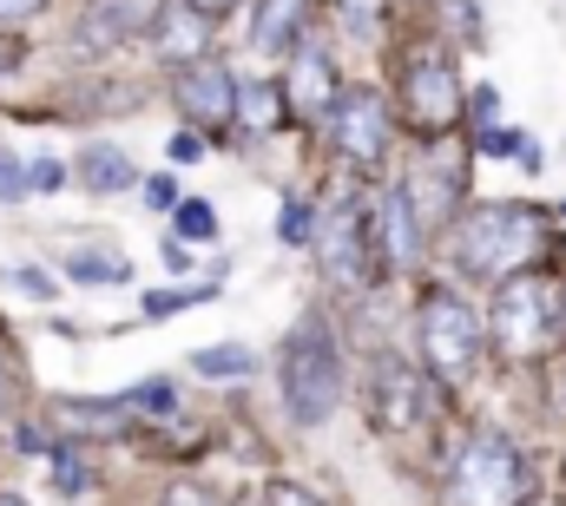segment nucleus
<instances>
[{
  "label": "nucleus",
  "instance_id": "nucleus-1",
  "mask_svg": "<svg viewBox=\"0 0 566 506\" xmlns=\"http://www.w3.org/2000/svg\"><path fill=\"white\" fill-rule=\"evenodd\" d=\"M547 244H554V211L521 204V198H474L461 211V224L448 231V263H454V276L494 289V283L547 263Z\"/></svg>",
  "mask_w": 566,
  "mask_h": 506
},
{
  "label": "nucleus",
  "instance_id": "nucleus-2",
  "mask_svg": "<svg viewBox=\"0 0 566 506\" xmlns=\"http://www.w3.org/2000/svg\"><path fill=\"white\" fill-rule=\"evenodd\" d=\"M277 401L290 428H303V434L329 428L336 408L349 401V349L323 309H303L296 329L277 342Z\"/></svg>",
  "mask_w": 566,
  "mask_h": 506
},
{
  "label": "nucleus",
  "instance_id": "nucleus-3",
  "mask_svg": "<svg viewBox=\"0 0 566 506\" xmlns=\"http://www.w3.org/2000/svg\"><path fill=\"white\" fill-rule=\"evenodd\" d=\"M488 342L501 362L534 369L566 349V270L534 263L488 289Z\"/></svg>",
  "mask_w": 566,
  "mask_h": 506
},
{
  "label": "nucleus",
  "instance_id": "nucleus-4",
  "mask_svg": "<svg viewBox=\"0 0 566 506\" xmlns=\"http://www.w3.org/2000/svg\"><path fill=\"white\" fill-rule=\"evenodd\" d=\"M488 309H474L454 283H428L416 303V362H422L441 394H461L488 362Z\"/></svg>",
  "mask_w": 566,
  "mask_h": 506
},
{
  "label": "nucleus",
  "instance_id": "nucleus-5",
  "mask_svg": "<svg viewBox=\"0 0 566 506\" xmlns=\"http://www.w3.org/2000/svg\"><path fill=\"white\" fill-rule=\"evenodd\" d=\"M323 138H329V158L356 178V185H376L396 158V138H402V113H396V93H382L376 80H356L343 86L336 113L323 119Z\"/></svg>",
  "mask_w": 566,
  "mask_h": 506
},
{
  "label": "nucleus",
  "instance_id": "nucleus-6",
  "mask_svg": "<svg viewBox=\"0 0 566 506\" xmlns=\"http://www.w3.org/2000/svg\"><path fill=\"white\" fill-rule=\"evenodd\" d=\"M441 487H448V506H521L534 494V487H527V454H521V441H514L507 428H494V421H481V428L461 434V447L448 454Z\"/></svg>",
  "mask_w": 566,
  "mask_h": 506
},
{
  "label": "nucleus",
  "instance_id": "nucleus-7",
  "mask_svg": "<svg viewBox=\"0 0 566 506\" xmlns=\"http://www.w3.org/2000/svg\"><path fill=\"white\" fill-rule=\"evenodd\" d=\"M396 113H402V126L416 131L422 145L468 126V86H461L448 46L422 40V46L402 53V66H396Z\"/></svg>",
  "mask_w": 566,
  "mask_h": 506
},
{
  "label": "nucleus",
  "instance_id": "nucleus-8",
  "mask_svg": "<svg viewBox=\"0 0 566 506\" xmlns=\"http://www.w3.org/2000/svg\"><path fill=\"white\" fill-rule=\"evenodd\" d=\"M468 165H474L468 131H448V138H428L422 151H416V165L402 171V191H409V204H416V218H422V231L434 244H441V238L461 224V211L474 204V198H468Z\"/></svg>",
  "mask_w": 566,
  "mask_h": 506
},
{
  "label": "nucleus",
  "instance_id": "nucleus-9",
  "mask_svg": "<svg viewBox=\"0 0 566 506\" xmlns=\"http://www.w3.org/2000/svg\"><path fill=\"white\" fill-rule=\"evenodd\" d=\"M434 394H441L434 376H428L422 362L396 356V349H376V356L363 362V414H369V428L389 434V441L422 434L428 414H434Z\"/></svg>",
  "mask_w": 566,
  "mask_h": 506
},
{
  "label": "nucleus",
  "instance_id": "nucleus-10",
  "mask_svg": "<svg viewBox=\"0 0 566 506\" xmlns=\"http://www.w3.org/2000/svg\"><path fill=\"white\" fill-rule=\"evenodd\" d=\"M310 251H316V270H323L336 289H349V296L382 283V263H376V224H369V211L349 204V198H336V204L323 211Z\"/></svg>",
  "mask_w": 566,
  "mask_h": 506
},
{
  "label": "nucleus",
  "instance_id": "nucleus-11",
  "mask_svg": "<svg viewBox=\"0 0 566 506\" xmlns=\"http://www.w3.org/2000/svg\"><path fill=\"white\" fill-rule=\"evenodd\" d=\"M238 93H244V73H231V60H198L185 73H171V106L178 119L198 131H238Z\"/></svg>",
  "mask_w": 566,
  "mask_h": 506
},
{
  "label": "nucleus",
  "instance_id": "nucleus-12",
  "mask_svg": "<svg viewBox=\"0 0 566 506\" xmlns=\"http://www.w3.org/2000/svg\"><path fill=\"white\" fill-rule=\"evenodd\" d=\"M343 66H336V53H329V40L323 33H310L290 60H283V93H290V119L296 126H323L329 113H336V99H343Z\"/></svg>",
  "mask_w": 566,
  "mask_h": 506
},
{
  "label": "nucleus",
  "instance_id": "nucleus-13",
  "mask_svg": "<svg viewBox=\"0 0 566 506\" xmlns=\"http://www.w3.org/2000/svg\"><path fill=\"white\" fill-rule=\"evenodd\" d=\"M369 224H376V263H382V283L409 276V270H416V263L434 251V238L422 231V218H416V204H409L402 178L376 191V204H369Z\"/></svg>",
  "mask_w": 566,
  "mask_h": 506
},
{
  "label": "nucleus",
  "instance_id": "nucleus-14",
  "mask_svg": "<svg viewBox=\"0 0 566 506\" xmlns=\"http://www.w3.org/2000/svg\"><path fill=\"white\" fill-rule=\"evenodd\" d=\"M158 13H165V0H86L73 40H80L86 53H126V46L151 40Z\"/></svg>",
  "mask_w": 566,
  "mask_h": 506
},
{
  "label": "nucleus",
  "instance_id": "nucleus-15",
  "mask_svg": "<svg viewBox=\"0 0 566 506\" xmlns=\"http://www.w3.org/2000/svg\"><path fill=\"white\" fill-rule=\"evenodd\" d=\"M211 46H218V20L198 13L191 0H165V13H158V27H151V60H158L165 73H185V66L211 60Z\"/></svg>",
  "mask_w": 566,
  "mask_h": 506
},
{
  "label": "nucleus",
  "instance_id": "nucleus-16",
  "mask_svg": "<svg viewBox=\"0 0 566 506\" xmlns=\"http://www.w3.org/2000/svg\"><path fill=\"white\" fill-rule=\"evenodd\" d=\"M46 421L73 441H126L133 434V401L126 394H53L46 401Z\"/></svg>",
  "mask_w": 566,
  "mask_h": 506
},
{
  "label": "nucleus",
  "instance_id": "nucleus-17",
  "mask_svg": "<svg viewBox=\"0 0 566 506\" xmlns=\"http://www.w3.org/2000/svg\"><path fill=\"white\" fill-rule=\"evenodd\" d=\"M73 185L93 191V198H126V191H139L145 185V171L133 165L126 145H113V138H86V145L73 151Z\"/></svg>",
  "mask_w": 566,
  "mask_h": 506
},
{
  "label": "nucleus",
  "instance_id": "nucleus-18",
  "mask_svg": "<svg viewBox=\"0 0 566 506\" xmlns=\"http://www.w3.org/2000/svg\"><path fill=\"white\" fill-rule=\"evenodd\" d=\"M303 40H310V0H258V13H251V53H264V60L283 66Z\"/></svg>",
  "mask_w": 566,
  "mask_h": 506
},
{
  "label": "nucleus",
  "instance_id": "nucleus-19",
  "mask_svg": "<svg viewBox=\"0 0 566 506\" xmlns=\"http://www.w3.org/2000/svg\"><path fill=\"white\" fill-rule=\"evenodd\" d=\"M73 289H126L133 283V256H119L113 244H66L53 263Z\"/></svg>",
  "mask_w": 566,
  "mask_h": 506
},
{
  "label": "nucleus",
  "instance_id": "nucleus-20",
  "mask_svg": "<svg viewBox=\"0 0 566 506\" xmlns=\"http://www.w3.org/2000/svg\"><path fill=\"white\" fill-rule=\"evenodd\" d=\"M290 119V93H283V73H251L244 93H238V131L264 138Z\"/></svg>",
  "mask_w": 566,
  "mask_h": 506
},
{
  "label": "nucleus",
  "instance_id": "nucleus-21",
  "mask_svg": "<svg viewBox=\"0 0 566 506\" xmlns=\"http://www.w3.org/2000/svg\"><path fill=\"white\" fill-rule=\"evenodd\" d=\"M46 474H53V494H60V500H86V494L99 487V467H93L86 441H73V434H60V441H53Z\"/></svg>",
  "mask_w": 566,
  "mask_h": 506
},
{
  "label": "nucleus",
  "instance_id": "nucleus-22",
  "mask_svg": "<svg viewBox=\"0 0 566 506\" xmlns=\"http://www.w3.org/2000/svg\"><path fill=\"white\" fill-rule=\"evenodd\" d=\"M258 369H264V356L251 342H211V349L191 356V376H205V381H251Z\"/></svg>",
  "mask_w": 566,
  "mask_h": 506
},
{
  "label": "nucleus",
  "instance_id": "nucleus-23",
  "mask_svg": "<svg viewBox=\"0 0 566 506\" xmlns=\"http://www.w3.org/2000/svg\"><path fill=\"white\" fill-rule=\"evenodd\" d=\"M336 7V33L356 46H376L389 33V0H329Z\"/></svg>",
  "mask_w": 566,
  "mask_h": 506
},
{
  "label": "nucleus",
  "instance_id": "nucleus-24",
  "mask_svg": "<svg viewBox=\"0 0 566 506\" xmlns=\"http://www.w3.org/2000/svg\"><path fill=\"white\" fill-rule=\"evenodd\" d=\"M316 224H323V211L310 204V198H296V191H283V204H277V244L283 251H310L316 244Z\"/></svg>",
  "mask_w": 566,
  "mask_h": 506
},
{
  "label": "nucleus",
  "instance_id": "nucleus-25",
  "mask_svg": "<svg viewBox=\"0 0 566 506\" xmlns=\"http://www.w3.org/2000/svg\"><path fill=\"white\" fill-rule=\"evenodd\" d=\"M0 283L27 303H60V289H66V276L46 270V263H0Z\"/></svg>",
  "mask_w": 566,
  "mask_h": 506
},
{
  "label": "nucleus",
  "instance_id": "nucleus-26",
  "mask_svg": "<svg viewBox=\"0 0 566 506\" xmlns=\"http://www.w3.org/2000/svg\"><path fill=\"white\" fill-rule=\"evenodd\" d=\"M126 401H133V414H151V421H171L178 408H185V388L171 376H145L126 388Z\"/></svg>",
  "mask_w": 566,
  "mask_h": 506
},
{
  "label": "nucleus",
  "instance_id": "nucleus-27",
  "mask_svg": "<svg viewBox=\"0 0 566 506\" xmlns=\"http://www.w3.org/2000/svg\"><path fill=\"white\" fill-rule=\"evenodd\" d=\"M468 145H481V138H494L501 131V93H494V80H481V86H468Z\"/></svg>",
  "mask_w": 566,
  "mask_h": 506
},
{
  "label": "nucleus",
  "instance_id": "nucleus-28",
  "mask_svg": "<svg viewBox=\"0 0 566 506\" xmlns=\"http://www.w3.org/2000/svg\"><path fill=\"white\" fill-rule=\"evenodd\" d=\"M211 296H218V276H211V283H191V289H151L139 309H145V323H165V316L198 309V303H211Z\"/></svg>",
  "mask_w": 566,
  "mask_h": 506
},
{
  "label": "nucleus",
  "instance_id": "nucleus-29",
  "mask_svg": "<svg viewBox=\"0 0 566 506\" xmlns=\"http://www.w3.org/2000/svg\"><path fill=\"white\" fill-rule=\"evenodd\" d=\"M171 231H178L185 244H218V211H211L205 198H178V211H171Z\"/></svg>",
  "mask_w": 566,
  "mask_h": 506
},
{
  "label": "nucleus",
  "instance_id": "nucleus-30",
  "mask_svg": "<svg viewBox=\"0 0 566 506\" xmlns=\"http://www.w3.org/2000/svg\"><path fill=\"white\" fill-rule=\"evenodd\" d=\"M53 441H60L53 421H13V428H7V454H20V461H46Z\"/></svg>",
  "mask_w": 566,
  "mask_h": 506
},
{
  "label": "nucleus",
  "instance_id": "nucleus-31",
  "mask_svg": "<svg viewBox=\"0 0 566 506\" xmlns=\"http://www.w3.org/2000/svg\"><path fill=\"white\" fill-rule=\"evenodd\" d=\"M158 506H231L211 481H198V474H171L165 487H158Z\"/></svg>",
  "mask_w": 566,
  "mask_h": 506
},
{
  "label": "nucleus",
  "instance_id": "nucleus-32",
  "mask_svg": "<svg viewBox=\"0 0 566 506\" xmlns=\"http://www.w3.org/2000/svg\"><path fill=\"white\" fill-rule=\"evenodd\" d=\"M33 198V165H20V151L0 145V204H27Z\"/></svg>",
  "mask_w": 566,
  "mask_h": 506
},
{
  "label": "nucleus",
  "instance_id": "nucleus-33",
  "mask_svg": "<svg viewBox=\"0 0 566 506\" xmlns=\"http://www.w3.org/2000/svg\"><path fill=\"white\" fill-rule=\"evenodd\" d=\"M205 151H211V131H198V126H178L171 138H165L171 171H178V165H205Z\"/></svg>",
  "mask_w": 566,
  "mask_h": 506
},
{
  "label": "nucleus",
  "instance_id": "nucleus-34",
  "mask_svg": "<svg viewBox=\"0 0 566 506\" xmlns=\"http://www.w3.org/2000/svg\"><path fill=\"white\" fill-rule=\"evenodd\" d=\"M33 165V198H53V191H66L73 185V165L66 158H53V151H40V158H27Z\"/></svg>",
  "mask_w": 566,
  "mask_h": 506
},
{
  "label": "nucleus",
  "instance_id": "nucleus-35",
  "mask_svg": "<svg viewBox=\"0 0 566 506\" xmlns=\"http://www.w3.org/2000/svg\"><path fill=\"white\" fill-rule=\"evenodd\" d=\"M441 13H448V27H454L461 46H481V7L474 0H441Z\"/></svg>",
  "mask_w": 566,
  "mask_h": 506
},
{
  "label": "nucleus",
  "instance_id": "nucleus-36",
  "mask_svg": "<svg viewBox=\"0 0 566 506\" xmlns=\"http://www.w3.org/2000/svg\"><path fill=\"white\" fill-rule=\"evenodd\" d=\"M258 506H329L316 487H303V481H271L264 494H258Z\"/></svg>",
  "mask_w": 566,
  "mask_h": 506
},
{
  "label": "nucleus",
  "instance_id": "nucleus-37",
  "mask_svg": "<svg viewBox=\"0 0 566 506\" xmlns=\"http://www.w3.org/2000/svg\"><path fill=\"white\" fill-rule=\"evenodd\" d=\"M139 198L151 204V211H165V218H171V211H178V171H151V178L139 185Z\"/></svg>",
  "mask_w": 566,
  "mask_h": 506
},
{
  "label": "nucleus",
  "instance_id": "nucleus-38",
  "mask_svg": "<svg viewBox=\"0 0 566 506\" xmlns=\"http://www.w3.org/2000/svg\"><path fill=\"white\" fill-rule=\"evenodd\" d=\"M198 244H185V238H178V231H165V238H158V256H165V270H171V276H191V270H198Z\"/></svg>",
  "mask_w": 566,
  "mask_h": 506
},
{
  "label": "nucleus",
  "instance_id": "nucleus-39",
  "mask_svg": "<svg viewBox=\"0 0 566 506\" xmlns=\"http://www.w3.org/2000/svg\"><path fill=\"white\" fill-rule=\"evenodd\" d=\"M521 145H527V131L501 126L494 138H481V145H474V158H521Z\"/></svg>",
  "mask_w": 566,
  "mask_h": 506
},
{
  "label": "nucleus",
  "instance_id": "nucleus-40",
  "mask_svg": "<svg viewBox=\"0 0 566 506\" xmlns=\"http://www.w3.org/2000/svg\"><path fill=\"white\" fill-rule=\"evenodd\" d=\"M20 66H27V40H20L13 27H0V80H7V73H20Z\"/></svg>",
  "mask_w": 566,
  "mask_h": 506
},
{
  "label": "nucleus",
  "instance_id": "nucleus-41",
  "mask_svg": "<svg viewBox=\"0 0 566 506\" xmlns=\"http://www.w3.org/2000/svg\"><path fill=\"white\" fill-rule=\"evenodd\" d=\"M40 13H46V0H0V27H13V33L27 20H40Z\"/></svg>",
  "mask_w": 566,
  "mask_h": 506
},
{
  "label": "nucleus",
  "instance_id": "nucleus-42",
  "mask_svg": "<svg viewBox=\"0 0 566 506\" xmlns=\"http://www.w3.org/2000/svg\"><path fill=\"white\" fill-rule=\"evenodd\" d=\"M13 401H20V369H13V356L0 349V421L13 414Z\"/></svg>",
  "mask_w": 566,
  "mask_h": 506
},
{
  "label": "nucleus",
  "instance_id": "nucleus-43",
  "mask_svg": "<svg viewBox=\"0 0 566 506\" xmlns=\"http://www.w3.org/2000/svg\"><path fill=\"white\" fill-rule=\"evenodd\" d=\"M541 165H547V151L527 138V145H521V171H527V178H541Z\"/></svg>",
  "mask_w": 566,
  "mask_h": 506
},
{
  "label": "nucleus",
  "instance_id": "nucleus-44",
  "mask_svg": "<svg viewBox=\"0 0 566 506\" xmlns=\"http://www.w3.org/2000/svg\"><path fill=\"white\" fill-rule=\"evenodd\" d=\"M191 7H198V13H211V20H218V13H231V7H238V0H191Z\"/></svg>",
  "mask_w": 566,
  "mask_h": 506
},
{
  "label": "nucleus",
  "instance_id": "nucleus-45",
  "mask_svg": "<svg viewBox=\"0 0 566 506\" xmlns=\"http://www.w3.org/2000/svg\"><path fill=\"white\" fill-rule=\"evenodd\" d=\"M521 506H566V494H527Z\"/></svg>",
  "mask_w": 566,
  "mask_h": 506
},
{
  "label": "nucleus",
  "instance_id": "nucleus-46",
  "mask_svg": "<svg viewBox=\"0 0 566 506\" xmlns=\"http://www.w3.org/2000/svg\"><path fill=\"white\" fill-rule=\"evenodd\" d=\"M0 506H27V494L20 487H0Z\"/></svg>",
  "mask_w": 566,
  "mask_h": 506
},
{
  "label": "nucleus",
  "instance_id": "nucleus-47",
  "mask_svg": "<svg viewBox=\"0 0 566 506\" xmlns=\"http://www.w3.org/2000/svg\"><path fill=\"white\" fill-rule=\"evenodd\" d=\"M554 218H566V198H560V204H554Z\"/></svg>",
  "mask_w": 566,
  "mask_h": 506
}]
</instances>
